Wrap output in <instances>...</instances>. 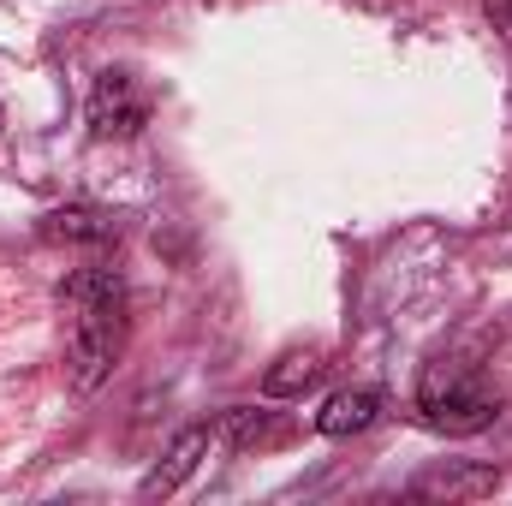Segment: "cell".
<instances>
[{"label": "cell", "instance_id": "cell-5", "mask_svg": "<svg viewBox=\"0 0 512 506\" xmlns=\"http://www.w3.org/2000/svg\"><path fill=\"white\" fill-rule=\"evenodd\" d=\"M501 489V471L495 465H471V459H447V465H429L417 483H411V495L417 501H483V495H495Z\"/></svg>", "mask_w": 512, "mask_h": 506}, {"label": "cell", "instance_id": "cell-3", "mask_svg": "<svg viewBox=\"0 0 512 506\" xmlns=\"http://www.w3.org/2000/svg\"><path fill=\"white\" fill-rule=\"evenodd\" d=\"M84 120H90L96 143H126V137H137V131L149 126V90L131 72H96Z\"/></svg>", "mask_w": 512, "mask_h": 506}, {"label": "cell", "instance_id": "cell-4", "mask_svg": "<svg viewBox=\"0 0 512 506\" xmlns=\"http://www.w3.org/2000/svg\"><path fill=\"white\" fill-rule=\"evenodd\" d=\"M209 447H215V429H209V423L179 429V435H173V447L161 453V465L137 483V495H143V501H155V495H179V489H185V477L209 459Z\"/></svg>", "mask_w": 512, "mask_h": 506}, {"label": "cell", "instance_id": "cell-2", "mask_svg": "<svg viewBox=\"0 0 512 506\" xmlns=\"http://www.w3.org/2000/svg\"><path fill=\"white\" fill-rule=\"evenodd\" d=\"M417 411L441 435H483L501 417V399L489 393V381L477 376L471 364L441 358V364H429L423 381H417Z\"/></svg>", "mask_w": 512, "mask_h": 506}, {"label": "cell", "instance_id": "cell-9", "mask_svg": "<svg viewBox=\"0 0 512 506\" xmlns=\"http://www.w3.org/2000/svg\"><path fill=\"white\" fill-rule=\"evenodd\" d=\"M322 370H328L322 352H286V358L262 376V393H268V399H298V393H310V387L322 381Z\"/></svg>", "mask_w": 512, "mask_h": 506}, {"label": "cell", "instance_id": "cell-1", "mask_svg": "<svg viewBox=\"0 0 512 506\" xmlns=\"http://www.w3.org/2000/svg\"><path fill=\"white\" fill-rule=\"evenodd\" d=\"M66 298V370H72V387L90 393L102 387V376L114 370L120 346H126V280L102 262L66 274L60 286Z\"/></svg>", "mask_w": 512, "mask_h": 506}, {"label": "cell", "instance_id": "cell-10", "mask_svg": "<svg viewBox=\"0 0 512 506\" xmlns=\"http://www.w3.org/2000/svg\"><path fill=\"white\" fill-rule=\"evenodd\" d=\"M489 18H495V30L507 36V48H512V0H489Z\"/></svg>", "mask_w": 512, "mask_h": 506}, {"label": "cell", "instance_id": "cell-11", "mask_svg": "<svg viewBox=\"0 0 512 506\" xmlns=\"http://www.w3.org/2000/svg\"><path fill=\"white\" fill-rule=\"evenodd\" d=\"M0 120H6V114H0Z\"/></svg>", "mask_w": 512, "mask_h": 506}, {"label": "cell", "instance_id": "cell-6", "mask_svg": "<svg viewBox=\"0 0 512 506\" xmlns=\"http://www.w3.org/2000/svg\"><path fill=\"white\" fill-rule=\"evenodd\" d=\"M376 417H382V393H376V387H340V393L316 411V429H322L328 441H346V435H364Z\"/></svg>", "mask_w": 512, "mask_h": 506}, {"label": "cell", "instance_id": "cell-7", "mask_svg": "<svg viewBox=\"0 0 512 506\" xmlns=\"http://www.w3.org/2000/svg\"><path fill=\"white\" fill-rule=\"evenodd\" d=\"M215 441H227L233 453H251V447H280L286 441V423L274 411H256V405H233L221 423H215Z\"/></svg>", "mask_w": 512, "mask_h": 506}, {"label": "cell", "instance_id": "cell-8", "mask_svg": "<svg viewBox=\"0 0 512 506\" xmlns=\"http://www.w3.org/2000/svg\"><path fill=\"white\" fill-rule=\"evenodd\" d=\"M42 239H54V245H114L120 221L102 215V209H54L42 221Z\"/></svg>", "mask_w": 512, "mask_h": 506}]
</instances>
